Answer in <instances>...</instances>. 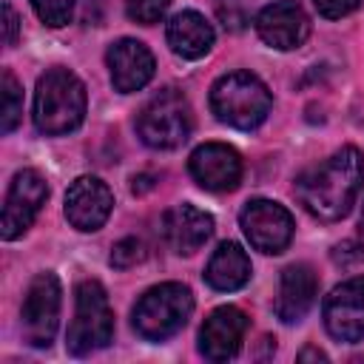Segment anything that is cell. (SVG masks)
Listing matches in <instances>:
<instances>
[{
    "mask_svg": "<svg viewBox=\"0 0 364 364\" xmlns=\"http://www.w3.org/2000/svg\"><path fill=\"white\" fill-rule=\"evenodd\" d=\"M364 185V156L358 148L344 145L321 165L296 179V196L304 210L321 222H338L350 213Z\"/></svg>",
    "mask_w": 364,
    "mask_h": 364,
    "instance_id": "6da1fadb",
    "label": "cell"
},
{
    "mask_svg": "<svg viewBox=\"0 0 364 364\" xmlns=\"http://www.w3.org/2000/svg\"><path fill=\"white\" fill-rule=\"evenodd\" d=\"M85 117V85L68 68H51L37 80L34 125L48 136L80 128Z\"/></svg>",
    "mask_w": 364,
    "mask_h": 364,
    "instance_id": "7a4b0ae2",
    "label": "cell"
},
{
    "mask_svg": "<svg viewBox=\"0 0 364 364\" xmlns=\"http://www.w3.org/2000/svg\"><path fill=\"white\" fill-rule=\"evenodd\" d=\"M270 105L273 97L267 85L250 71H230L219 77L210 88V111L216 114L219 122L239 131H250L262 125L270 114Z\"/></svg>",
    "mask_w": 364,
    "mask_h": 364,
    "instance_id": "3957f363",
    "label": "cell"
},
{
    "mask_svg": "<svg viewBox=\"0 0 364 364\" xmlns=\"http://www.w3.org/2000/svg\"><path fill=\"white\" fill-rule=\"evenodd\" d=\"M114 338V310L108 304V293L100 282L88 279L77 284L74 293V321L65 336V347L71 355H91Z\"/></svg>",
    "mask_w": 364,
    "mask_h": 364,
    "instance_id": "277c9868",
    "label": "cell"
},
{
    "mask_svg": "<svg viewBox=\"0 0 364 364\" xmlns=\"http://www.w3.org/2000/svg\"><path fill=\"white\" fill-rule=\"evenodd\" d=\"M193 313V296L185 284L165 282L139 296L134 304V330L148 341H165L176 336Z\"/></svg>",
    "mask_w": 364,
    "mask_h": 364,
    "instance_id": "5b68a950",
    "label": "cell"
},
{
    "mask_svg": "<svg viewBox=\"0 0 364 364\" xmlns=\"http://www.w3.org/2000/svg\"><path fill=\"white\" fill-rule=\"evenodd\" d=\"M136 134L148 148H156V151L179 148L191 136L188 100L173 88L154 94L136 117Z\"/></svg>",
    "mask_w": 364,
    "mask_h": 364,
    "instance_id": "8992f818",
    "label": "cell"
},
{
    "mask_svg": "<svg viewBox=\"0 0 364 364\" xmlns=\"http://www.w3.org/2000/svg\"><path fill=\"white\" fill-rule=\"evenodd\" d=\"M60 304L63 290L54 273H37L26 290L23 299V336L31 347H48L54 341L57 324H60Z\"/></svg>",
    "mask_w": 364,
    "mask_h": 364,
    "instance_id": "52a82bcc",
    "label": "cell"
},
{
    "mask_svg": "<svg viewBox=\"0 0 364 364\" xmlns=\"http://www.w3.org/2000/svg\"><path fill=\"white\" fill-rule=\"evenodd\" d=\"M239 225L247 242L262 253H282L296 228L290 210L273 199H250L239 213Z\"/></svg>",
    "mask_w": 364,
    "mask_h": 364,
    "instance_id": "ba28073f",
    "label": "cell"
},
{
    "mask_svg": "<svg viewBox=\"0 0 364 364\" xmlns=\"http://www.w3.org/2000/svg\"><path fill=\"white\" fill-rule=\"evenodd\" d=\"M46 196H48V185H46V179L34 168L17 171L11 185H9V193H6L0 236L6 242L23 236L31 228V222L37 219L40 208L46 205Z\"/></svg>",
    "mask_w": 364,
    "mask_h": 364,
    "instance_id": "9c48e42d",
    "label": "cell"
},
{
    "mask_svg": "<svg viewBox=\"0 0 364 364\" xmlns=\"http://www.w3.org/2000/svg\"><path fill=\"white\" fill-rule=\"evenodd\" d=\"M324 327L338 341L364 338V276L347 279L324 299Z\"/></svg>",
    "mask_w": 364,
    "mask_h": 364,
    "instance_id": "30bf717a",
    "label": "cell"
},
{
    "mask_svg": "<svg viewBox=\"0 0 364 364\" xmlns=\"http://www.w3.org/2000/svg\"><path fill=\"white\" fill-rule=\"evenodd\" d=\"M111 208H114V193L97 176H80L65 191V219L77 230L85 233L100 230L111 216Z\"/></svg>",
    "mask_w": 364,
    "mask_h": 364,
    "instance_id": "8fae6325",
    "label": "cell"
},
{
    "mask_svg": "<svg viewBox=\"0 0 364 364\" xmlns=\"http://www.w3.org/2000/svg\"><path fill=\"white\" fill-rule=\"evenodd\" d=\"M256 31L267 46L279 51H290L307 40L310 20L296 0H279V3L264 6L256 14Z\"/></svg>",
    "mask_w": 364,
    "mask_h": 364,
    "instance_id": "7c38bea8",
    "label": "cell"
},
{
    "mask_svg": "<svg viewBox=\"0 0 364 364\" xmlns=\"http://www.w3.org/2000/svg\"><path fill=\"white\" fill-rule=\"evenodd\" d=\"M188 171L205 191H233L242 179V156L225 142H205L191 154Z\"/></svg>",
    "mask_w": 364,
    "mask_h": 364,
    "instance_id": "4fadbf2b",
    "label": "cell"
},
{
    "mask_svg": "<svg viewBox=\"0 0 364 364\" xmlns=\"http://www.w3.org/2000/svg\"><path fill=\"white\" fill-rule=\"evenodd\" d=\"M245 330H247V316L239 307L233 304L216 307L199 330V353L208 361H228L239 353Z\"/></svg>",
    "mask_w": 364,
    "mask_h": 364,
    "instance_id": "5bb4252c",
    "label": "cell"
},
{
    "mask_svg": "<svg viewBox=\"0 0 364 364\" xmlns=\"http://www.w3.org/2000/svg\"><path fill=\"white\" fill-rule=\"evenodd\" d=\"M105 60H108L111 82L119 94H134L139 88H145L154 77V68H156L154 54L148 51V46L139 43V40H131V37L117 40L108 48Z\"/></svg>",
    "mask_w": 364,
    "mask_h": 364,
    "instance_id": "9a60e30c",
    "label": "cell"
},
{
    "mask_svg": "<svg viewBox=\"0 0 364 364\" xmlns=\"http://www.w3.org/2000/svg\"><path fill=\"white\" fill-rule=\"evenodd\" d=\"M162 236L176 253H196L213 236V216L196 205H173L162 216Z\"/></svg>",
    "mask_w": 364,
    "mask_h": 364,
    "instance_id": "2e32d148",
    "label": "cell"
},
{
    "mask_svg": "<svg viewBox=\"0 0 364 364\" xmlns=\"http://www.w3.org/2000/svg\"><path fill=\"white\" fill-rule=\"evenodd\" d=\"M318 293V279L307 264H290L282 270L279 282V296H276V316L284 324L301 321L307 310L313 307Z\"/></svg>",
    "mask_w": 364,
    "mask_h": 364,
    "instance_id": "e0dca14e",
    "label": "cell"
},
{
    "mask_svg": "<svg viewBox=\"0 0 364 364\" xmlns=\"http://www.w3.org/2000/svg\"><path fill=\"white\" fill-rule=\"evenodd\" d=\"M168 46L182 60H199L213 46V28L199 11H179L168 20Z\"/></svg>",
    "mask_w": 364,
    "mask_h": 364,
    "instance_id": "ac0fdd59",
    "label": "cell"
},
{
    "mask_svg": "<svg viewBox=\"0 0 364 364\" xmlns=\"http://www.w3.org/2000/svg\"><path fill=\"white\" fill-rule=\"evenodd\" d=\"M250 279V259L247 253L236 245V242H222L208 267H205V282L213 287V290H222V293H230V290H239L245 287Z\"/></svg>",
    "mask_w": 364,
    "mask_h": 364,
    "instance_id": "d6986e66",
    "label": "cell"
},
{
    "mask_svg": "<svg viewBox=\"0 0 364 364\" xmlns=\"http://www.w3.org/2000/svg\"><path fill=\"white\" fill-rule=\"evenodd\" d=\"M0 97H3V122H0V131L3 134H11L23 117V88L20 82L14 80V74L6 68L3 71V80H0Z\"/></svg>",
    "mask_w": 364,
    "mask_h": 364,
    "instance_id": "ffe728a7",
    "label": "cell"
},
{
    "mask_svg": "<svg viewBox=\"0 0 364 364\" xmlns=\"http://www.w3.org/2000/svg\"><path fill=\"white\" fill-rule=\"evenodd\" d=\"M74 6H77V0H31L34 14H37L46 26H51V28H60V26L71 23Z\"/></svg>",
    "mask_w": 364,
    "mask_h": 364,
    "instance_id": "44dd1931",
    "label": "cell"
},
{
    "mask_svg": "<svg viewBox=\"0 0 364 364\" xmlns=\"http://www.w3.org/2000/svg\"><path fill=\"white\" fill-rule=\"evenodd\" d=\"M168 6H171V0H125L128 17L136 20V23H142V26H151V23L162 20L165 11H168Z\"/></svg>",
    "mask_w": 364,
    "mask_h": 364,
    "instance_id": "7402d4cb",
    "label": "cell"
},
{
    "mask_svg": "<svg viewBox=\"0 0 364 364\" xmlns=\"http://www.w3.org/2000/svg\"><path fill=\"white\" fill-rule=\"evenodd\" d=\"M142 256H145L142 242L134 239V236H128V239H122V242L114 245V250H111V267H119V270L122 267H131V264L142 262Z\"/></svg>",
    "mask_w": 364,
    "mask_h": 364,
    "instance_id": "603a6c76",
    "label": "cell"
},
{
    "mask_svg": "<svg viewBox=\"0 0 364 364\" xmlns=\"http://www.w3.org/2000/svg\"><path fill=\"white\" fill-rule=\"evenodd\" d=\"M358 3H361V0H313L316 11H318L321 17H327V20H338V17L350 14V11H355Z\"/></svg>",
    "mask_w": 364,
    "mask_h": 364,
    "instance_id": "cb8c5ba5",
    "label": "cell"
},
{
    "mask_svg": "<svg viewBox=\"0 0 364 364\" xmlns=\"http://www.w3.org/2000/svg\"><path fill=\"white\" fill-rule=\"evenodd\" d=\"M333 262L341 267H353V264L364 262V247L358 242H341L333 247Z\"/></svg>",
    "mask_w": 364,
    "mask_h": 364,
    "instance_id": "d4e9b609",
    "label": "cell"
},
{
    "mask_svg": "<svg viewBox=\"0 0 364 364\" xmlns=\"http://www.w3.org/2000/svg\"><path fill=\"white\" fill-rule=\"evenodd\" d=\"M17 28H20V17H17L14 6L11 3H3V43L6 46H14Z\"/></svg>",
    "mask_w": 364,
    "mask_h": 364,
    "instance_id": "484cf974",
    "label": "cell"
},
{
    "mask_svg": "<svg viewBox=\"0 0 364 364\" xmlns=\"http://www.w3.org/2000/svg\"><path fill=\"white\" fill-rule=\"evenodd\" d=\"M299 358H301V361H307V358H318V361H324L327 355H324L321 350H313V347H307V350H301V353H299Z\"/></svg>",
    "mask_w": 364,
    "mask_h": 364,
    "instance_id": "4316f807",
    "label": "cell"
},
{
    "mask_svg": "<svg viewBox=\"0 0 364 364\" xmlns=\"http://www.w3.org/2000/svg\"><path fill=\"white\" fill-rule=\"evenodd\" d=\"M361 228H364V210H361Z\"/></svg>",
    "mask_w": 364,
    "mask_h": 364,
    "instance_id": "83f0119b",
    "label": "cell"
}]
</instances>
